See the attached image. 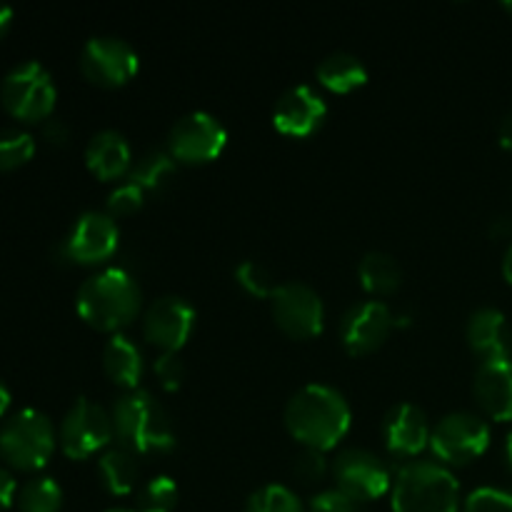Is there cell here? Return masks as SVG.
<instances>
[{"label":"cell","mask_w":512,"mask_h":512,"mask_svg":"<svg viewBox=\"0 0 512 512\" xmlns=\"http://www.w3.org/2000/svg\"><path fill=\"white\" fill-rule=\"evenodd\" d=\"M285 428L303 448L330 450L348 435L353 410L338 388L325 383L303 385L285 403Z\"/></svg>","instance_id":"obj_1"},{"label":"cell","mask_w":512,"mask_h":512,"mask_svg":"<svg viewBox=\"0 0 512 512\" xmlns=\"http://www.w3.org/2000/svg\"><path fill=\"white\" fill-rule=\"evenodd\" d=\"M143 293L128 270L105 268L90 275L75 295L78 315L88 325L108 333H123L140 313Z\"/></svg>","instance_id":"obj_2"},{"label":"cell","mask_w":512,"mask_h":512,"mask_svg":"<svg viewBox=\"0 0 512 512\" xmlns=\"http://www.w3.org/2000/svg\"><path fill=\"white\" fill-rule=\"evenodd\" d=\"M115 438L135 455H160L173 450V418L153 393L143 388L120 395L110 410Z\"/></svg>","instance_id":"obj_3"},{"label":"cell","mask_w":512,"mask_h":512,"mask_svg":"<svg viewBox=\"0 0 512 512\" xmlns=\"http://www.w3.org/2000/svg\"><path fill=\"white\" fill-rule=\"evenodd\" d=\"M393 512H458L460 483L438 460L400 465L390 488Z\"/></svg>","instance_id":"obj_4"},{"label":"cell","mask_w":512,"mask_h":512,"mask_svg":"<svg viewBox=\"0 0 512 512\" xmlns=\"http://www.w3.org/2000/svg\"><path fill=\"white\" fill-rule=\"evenodd\" d=\"M58 435L45 413L18 410L0 430V455L18 470H40L53 455Z\"/></svg>","instance_id":"obj_5"},{"label":"cell","mask_w":512,"mask_h":512,"mask_svg":"<svg viewBox=\"0 0 512 512\" xmlns=\"http://www.w3.org/2000/svg\"><path fill=\"white\" fill-rule=\"evenodd\" d=\"M0 98L10 115L18 120H48L58 100L53 78L38 60L15 65L0 85Z\"/></svg>","instance_id":"obj_6"},{"label":"cell","mask_w":512,"mask_h":512,"mask_svg":"<svg viewBox=\"0 0 512 512\" xmlns=\"http://www.w3.org/2000/svg\"><path fill=\"white\" fill-rule=\"evenodd\" d=\"M490 445V428L480 415L455 410L443 415L430 433V445L438 463L465 465L480 458Z\"/></svg>","instance_id":"obj_7"},{"label":"cell","mask_w":512,"mask_h":512,"mask_svg":"<svg viewBox=\"0 0 512 512\" xmlns=\"http://www.w3.org/2000/svg\"><path fill=\"white\" fill-rule=\"evenodd\" d=\"M113 438L115 428L110 413L88 398H78L70 405L58 430L60 448L73 460H85L98 450L110 448Z\"/></svg>","instance_id":"obj_8"},{"label":"cell","mask_w":512,"mask_h":512,"mask_svg":"<svg viewBox=\"0 0 512 512\" xmlns=\"http://www.w3.org/2000/svg\"><path fill=\"white\" fill-rule=\"evenodd\" d=\"M273 320L288 338L308 340L320 335L325 325L323 298L313 285L303 280H288L280 283L270 298Z\"/></svg>","instance_id":"obj_9"},{"label":"cell","mask_w":512,"mask_h":512,"mask_svg":"<svg viewBox=\"0 0 512 512\" xmlns=\"http://www.w3.org/2000/svg\"><path fill=\"white\" fill-rule=\"evenodd\" d=\"M228 130L218 115L208 110H193L173 123L168 133V153L178 163H208L225 150Z\"/></svg>","instance_id":"obj_10"},{"label":"cell","mask_w":512,"mask_h":512,"mask_svg":"<svg viewBox=\"0 0 512 512\" xmlns=\"http://www.w3.org/2000/svg\"><path fill=\"white\" fill-rule=\"evenodd\" d=\"M330 473L335 478V488L343 490L358 503L383 498L393 488V475L383 458L365 448H345L330 463Z\"/></svg>","instance_id":"obj_11"},{"label":"cell","mask_w":512,"mask_h":512,"mask_svg":"<svg viewBox=\"0 0 512 512\" xmlns=\"http://www.w3.org/2000/svg\"><path fill=\"white\" fill-rule=\"evenodd\" d=\"M80 73L95 85L118 88L125 85L140 68L138 50L118 35H95L80 50Z\"/></svg>","instance_id":"obj_12"},{"label":"cell","mask_w":512,"mask_h":512,"mask_svg":"<svg viewBox=\"0 0 512 512\" xmlns=\"http://www.w3.org/2000/svg\"><path fill=\"white\" fill-rule=\"evenodd\" d=\"M120 243V230L113 215L88 210L73 223L60 243V258L80 265H95L113 258Z\"/></svg>","instance_id":"obj_13"},{"label":"cell","mask_w":512,"mask_h":512,"mask_svg":"<svg viewBox=\"0 0 512 512\" xmlns=\"http://www.w3.org/2000/svg\"><path fill=\"white\" fill-rule=\"evenodd\" d=\"M195 330V308L180 295H160L143 313V338L160 353H180Z\"/></svg>","instance_id":"obj_14"},{"label":"cell","mask_w":512,"mask_h":512,"mask_svg":"<svg viewBox=\"0 0 512 512\" xmlns=\"http://www.w3.org/2000/svg\"><path fill=\"white\" fill-rule=\"evenodd\" d=\"M395 318L383 300H360L340 320V343L350 355H368L388 340Z\"/></svg>","instance_id":"obj_15"},{"label":"cell","mask_w":512,"mask_h":512,"mask_svg":"<svg viewBox=\"0 0 512 512\" xmlns=\"http://www.w3.org/2000/svg\"><path fill=\"white\" fill-rule=\"evenodd\" d=\"M328 103L313 85H293L278 98L273 110V125L290 138H308L323 125Z\"/></svg>","instance_id":"obj_16"},{"label":"cell","mask_w":512,"mask_h":512,"mask_svg":"<svg viewBox=\"0 0 512 512\" xmlns=\"http://www.w3.org/2000/svg\"><path fill=\"white\" fill-rule=\"evenodd\" d=\"M430 420L423 408L413 403H398L385 413L383 440L385 448L398 458H413L430 445Z\"/></svg>","instance_id":"obj_17"},{"label":"cell","mask_w":512,"mask_h":512,"mask_svg":"<svg viewBox=\"0 0 512 512\" xmlns=\"http://www.w3.org/2000/svg\"><path fill=\"white\" fill-rule=\"evenodd\" d=\"M473 395L485 415L512 420V358L483 360L475 370Z\"/></svg>","instance_id":"obj_18"},{"label":"cell","mask_w":512,"mask_h":512,"mask_svg":"<svg viewBox=\"0 0 512 512\" xmlns=\"http://www.w3.org/2000/svg\"><path fill=\"white\" fill-rule=\"evenodd\" d=\"M465 338H468L470 350L483 360L510 358L512 353V335L508 328V318L498 308H478L470 313L468 325H465Z\"/></svg>","instance_id":"obj_19"},{"label":"cell","mask_w":512,"mask_h":512,"mask_svg":"<svg viewBox=\"0 0 512 512\" xmlns=\"http://www.w3.org/2000/svg\"><path fill=\"white\" fill-rule=\"evenodd\" d=\"M85 163L90 173L100 180H115L120 175L130 173L133 165V150L128 138L113 128H105L88 140L85 148Z\"/></svg>","instance_id":"obj_20"},{"label":"cell","mask_w":512,"mask_h":512,"mask_svg":"<svg viewBox=\"0 0 512 512\" xmlns=\"http://www.w3.org/2000/svg\"><path fill=\"white\" fill-rule=\"evenodd\" d=\"M143 350L135 343L130 335L113 333L103 348V370L118 388L128 390L138 388L140 378H143Z\"/></svg>","instance_id":"obj_21"},{"label":"cell","mask_w":512,"mask_h":512,"mask_svg":"<svg viewBox=\"0 0 512 512\" xmlns=\"http://www.w3.org/2000/svg\"><path fill=\"white\" fill-rule=\"evenodd\" d=\"M98 478L110 495H130L138 488V455L123 445H110L98 458Z\"/></svg>","instance_id":"obj_22"},{"label":"cell","mask_w":512,"mask_h":512,"mask_svg":"<svg viewBox=\"0 0 512 512\" xmlns=\"http://www.w3.org/2000/svg\"><path fill=\"white\" fill-rule=\"evenodd\" d=\"M315 75H318V83L333 90V93H350V90L368 83V65L355 53L335 50V53L325 55L320 60V65L315 68Z\"/></svg>","instance_id":"obj_23"},{"label":"cell","mask_w":512,"mask_h":512,"mask_svg":"<svg viewBox=\"0 0 512 512\" xmlns=\"http://www.w3.org/2000/svg\"><path fill=\"white\" fill-rule=\"evenodd\" d=\"M178 175V160L168 153V150H148V153L140 155L138 160H133L130 165L128 180H133L135 185L148 193H163L170 183Z\"/></svg>","instance_id":"obj_24"},{"label":"cell","mask_w":512,"mask_h":512,"mask_svg":"<svg viewBox=\"0 0 512 512\" xmlns=\"http://www.w3.org/2000/svg\"><path fill=\"white\" fill-rule=\"evenodd\" d=\"M360 285L368 290L370 295H390L400 288L403 283V270H400L398 260L383 250H370L363 255L358 265Z\"/></svg>","instance_id":"obj_25"},{"label":"cell","mask_w":512,"mask_h":512,"mask_svg":"<svg viewBox=\"0 0 512 512\" xmlns=\"http://www.w3.org/2000/svg\"><path fill=\"white\" fill-rule=\"evenodd\" d=\"M18 503L20 512H58L63 505V490L48 475L28 480L23 488L18 490Z\"/></svg>","instance_id":"obj_26"},{"label":"cell","mask_w":512,"mask_h":512,"mask_svg":"<svg viewBox=\"0 0 512 512\" xmlns=\"http://www.w3.org/2000/svg\"><path fill=\"white\" fill-rule=\"evenodd\" d=\"M245 512H305V508L288 485L270 483L250 493L245 500Z\"/></svg>","instance_id":"obj_27"},{"label":"cell","mask_w":512,"mask_h":512,"mask_svg":"<svg viewBox=\"0 0 512 512\" xmlns=\"http://www.w3.org/2000/svg\"><path fill=\"white\" fill-rule=\"evenodd\" d=\"M178 505V485L170 475H155L138 490V512H173Z\"/></svg>","instance_id":"obj_28"},{"label":"cell","mask_w":512,"mask_h":512,"mask_svg":"<svg viewBox=\"0 0 512 512\" xmlns=\"http://www.w3.org/2000/svg\"><path fill=\"white\" fill-rule=\"evenodd\" d=\"M35 153V138L25 130L0 133V170H15L28 163Z\"/></svg>","instance_id":"obj_29"},{"label":"cell","mask_w":512,"mask_h":512,"mask_svg":"<svg viewBox=\"0 0 512 512\" xmlns=\"http://www.w3.org/2000/svg\"><path fill=\"white\" fill-rule=\"evenodd\" d=\"M235 280L245 293L255 295V298H273V293L278 290L273 273L258 260H243L235 268Z\"/></svg>","instance_id":"obj_30"},{"label":"cell","mask_w":512,"mask_h":512,"mask_svg":"<svg viewBox=\"0 0 512 512\" xmlns=\"http://www.w3.org/2000/svg\"><path fill=\"white\" fill-rule=\"evenodd\" d=\"M143 200H145V190L140 185H135L133 180H125L120 183L118 188L110 190L108 195V215L113 218H120V215H133L135 210L143 208Z\"/></svg>","instance_id":"obj_31"},{"label":"cell","mask_w":512,"mask_h":512,"mask_svg":"<svg viewBox=\"0 0 512 512\" xmlns=\"http://www.w3.org/2000/svg\"><path fill=\"white\" fill-rule=\"evenodd\" d=\"M463 512H512V493L500 488H478L465 498Z\"/></svg>","instance_id":"obj_32"},{"label":"cell","mask_w":512,"mask_h":512,"mask_svg":"<svg viewBox=\"0 0 512 512\" xmlns=\"http://www.w3.org/2000/svg\"><path fill=\"white\" fill-rule=\"evenodd\" d=\"M330 463L325 458L323 450H313V448H303V453L295 458L293 463V473L298 475L303 483H320V480L328 475Z\"/></svg>","instance_id":"obj_33"},{"label":"cell","mask_w":512,"mask_h":512,"mask_svg":"<svg viewBox=\"0 0 512 512\" xmlns=\"http://www.w3.org/2000/svg\"><path fill=\"white\" fill-rule=\"evenodd\" d=\"M153 373L165 390H178L185 380V363L178 353H160L153 363Z\"/></svg>","instance_id":"obj_34"},{"label":"cell","mask_w":512,"mask_h":512,"mask_svg":"<svg viewBox=\"0 0 512 512\" xmlns=\"http://www.w3.org/2000/svg\"><path fill=\"white\" fill-rule=\"evenodd\" d=\"M308 512H360V503L350 498V495H345L343 490L330 488L313 495Z\"/></svg>","instance_id":"obj_35"},{"label":"cell","mask_w":512,"mask_h":512,"mask_svg":"<svg viewBox=\"0 0 512 512\" xmlns=\"http://www.w3.org/2000/svg\"><path fill=\"white\" fill-rule=\"evenodd\" d=\"M18 483L5 468H0V510H8L18 498Z\"/></svg>","instance_id":"obj_36"},{"label":"cell","mask_w":512,"mask_h":512,"mask_svg":"<svg viewBox=\"0 0 512 512\" xmlns=\"http://www.w3.org/2000/svg\"><path fill=\"white\" fill-rule=\"evenodd\" d=\"M43 138L53 145H63L70 138V128L65 125V120L60 118H48L43 125Z\"/></svg>","instance_id":"obj_37"},{"label":"cell","mask_w":512,"mask_h":512,"mask_svg":"<svg viewBox=\"0 0 512 512\" xmlns=\"http://www.w3.org/2000/svg\"><path fill=\"white\" fill-rule=\"evenodd\" d=\"M490 233H493V238L498 240L512 238V218H505V215L495 218L493 225H490Z\"/></svg>","instance_id":"obj_38"},{"label":"cell","mask_w":512,"mask_h":512,"mask_svg":"<svg viewBox=\"0 0 512 512\" xmlns=\"http://www.w3.org/2000/svg\"><path fill=\"white\" fill-rule=\"evenodd\" d=\"M498 140L505 150H512V110L505 113V118L500 120V128H498Z\"/></svg>","instance_id":"obj_39"},{"label":"cell","mask_w":512,"mask_h":512,"mask_svg":"<svg viewBox=\"0 0 512 512\" xmlns=\"http://www.w3.org/2000/svg\"><path fill=\"white\" fill-rule=\"evenodd\" d=\"M10 20H13V10H10L8 5H0V38H3V35L8 33Z\"/></svg>","instance_id":"obj_40"},{"label":"cell","mask_w":512,"mask_h":512,"mask_svg":"<svg viewBox=\"0 0 512 512\" xmlns=\"http://www.w3.org/2000/svg\"><path fill=\"white\" fill-rule=\"evenodd\" d=\"M503 275H505V280L512 285V243L508 245V250H505V255H503Z\"/></svg>","instance_id":"obj_41"},{"label":"cell","mask_w":512,"mask_h":512,"mask_svg":"<svg viewBox=\"0 0 512 512\" xmlns=\"http://www.w3.org/2000/svg\"><path fill=\"white\" fill-rule=\"evenodd\" d=\"M8 405H10V393H8V388L0 383V418H3V413L8 410Z\"/></svg>","instance_id":"obj_42"},{"label":"cell","mask_w":512,"mask_h":512,"mask_svg":"<svg viewBox=\"0 0 512 512\" xmlns=\"http://www.w3.org/2000/svg\"><path fill=\"white\" fill-rule=\"evenodd\" d=\"M505 460H508V465L512 470V430L508 433V438H505Z\"/></svg>","instance_id":"obj_43"},{"label":"cell","mask_w":512,"mask_h":512,"mask_svg":"<svg viewBox=\"0 0 512 512\" xmlns=\"http://www.w3.org/2000/svg\"><path fill=\"white\" fill-rule=\"evenodd\" d=\"M105 512H138V510H130V508H110V510H105Z\"/></svg>","instance_id":"obj_44"},{"label":"cell","mask_w":512,"mask_h":512,"mask_svg":"<svg viewBox=\"0 0 512 512\" xmlns=\"http://www.w3.org/2000/svg\"><path fill=\"white\" fill-rule=\"evenodd\" d=\"M503 8H505V10H508V13L512 15V0H505V3H503Z\"/></svg>","instance_id":"obj_45"}]
</instances>
